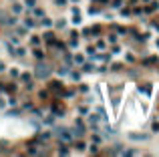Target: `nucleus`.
I'll return each instance as SVG.
<instances>
[{"label":"nucleus","mask_w":159,"mask_h":157,"mask_svg":"<svg viewBox=\"0 0 159 157\" xmlns=\"http://www.w3.org/2000/svg\"><path fill=\"white\" fill-rule=\"evenodd\" d=\"M43 26H53V20H50V18H44L43 20Z\"/></svg>","instance_id":"6"},{"label":"nucleus","mask_w":159,"mask_h":157,"mask_svg":"<svg viewBox=\"0 0 159 157\" xmlns=\"http://www.w3.org/2000/svg\"><path fill=\"white\" fill-rule=\"evenodd\" d=\"M12 10H14L16 14H18V12H20V10H22V8H20V4H14V6H12Z\"/></svg>","instance_id":"10"},{"label":"nucleus","mask_w":159,"mask_h":157,"mask_svg":"<svg viewBox=\"0 0 159 157\" xmlns=\"http://www.w3.org/2000/svg\"><path fill=\"white\" fill-rule=\"evenodd\" d=\"M75 147H77V151H83V149H85V143H83V141H77V143H75Z\"/></svg>","instance_id":"4"},{"label":"nucleus","mask_w":159,"mask_h":157,"mask_svg":"<svg viewBox=\"0 0 159 157\" xmlns=\"http://www.w3.org/2000/svg\"><path fill=\"white\" fill-rule=\"evenodd\" d=\"M65 2H67V0H57V4H58V6H63Z\"/></svg>","instance_id":"14"},{"label":"nucleus","mask_w":159,"mask_h":157,"mask_svg":"<svg viewBox=\"0 0 159 157\" xmlns=\"http://www.w3.org/2000/svg\"><path fill=\"white\" fill-rule=\"evenodd\" d=\"M85 71H87V73L95 71V65H91V62H87V65H85Z\"/></svg>","instance_id":"5"},{"label":"nucleus","mask_w":159,"mask_h":157,"mask_svg":"<svg viewBox=\"0 0 159 157\" xmlns=\"http://www.w3.org/2000/svg\"><path fill=\"white\" fill-rule=\"evenodd\" d=\"M34 14H36V16H43L44 12H43V10H40V8H34Z\"/></svg>","instance_id":"11"},{"label":"nucleus","mask_w":159,"mask_h":157,"mask_svg":"<svg viewBox=\"0 0 159 157\" xmlns=\"http://www.w3.org/2000/svg\"><path fill=\"white\" fill-rule=\"evenodd\" d=\"M24 26H26V28H28V26L32 28V26H34V20H30V16H26V18H24Z\"/></svg>","instance_id":"2"},{"label":"nucleus","mask_w":159,"mask_h":157,"mask_svg":"<svg viewBox=\"0 0 159 157\" xmlns=\"http://www.w3.org/2000/svg\"><path fill=\"white\" fill-rule=\"evenodd\" d=\"M57 135L63 141H72V131H68V129H57Z\"/></svg>","instance_id":"1"},{"label":"nucleus","mask_w":159,"mask_h":157,"mask_svg":"<svg viewBox=\"0 0 159 157\" xmlns=\"http://www.w3.org/2000/svg\"><path fill=\"white\" fill-rule=\"evenodd\" d=\"M34 4H36V2H34V0H26V6H30V8H32Z\"/></svg>","instance_id":"13"},{"label":"nucleus","mask_w":159,"mask_h":157,"mask_svg":"<svg viewBox=\"0 0 159 157\" xmlns=\"http://www.w3.org/2000/svg\"><path fill=\"white\" fill-rule=\"evenodd\" d=\"M48 75V69H43V65L39 67V77H46Z\"/></svg>","instance_id":"3"},{"label":"nucleus","mask_w":159,"mask_h":157,"mask_svg":"<svg viewBox=\"0 0 159 157\" xmlns=\"http://www.w3.org/2000/svg\"><path fill=\"white\" fill-rule=\"evenodd\" d=\"M57 75H67V69H57Z\"/></svg>","instance_id":"12"},{"label":"nucleus","mask_w":159,"mask_h":157,"mask_svg":"<svg viewBox=\"0 0 159 157\" xmlns=\"http://www.w3.org/2000/svg\"><path fill=\"white\" fill-rule=\"evenodd\" d=\"M0 71H4V65H2V62H0Z\"/></svg>","instance_id":"15"},{"label":"nucleus","mask_w":159,"mask_h":157,"mask_svg":"<svg viewBox=\"0 0 159 157\" xmlns=\"http://www.w3.org/2000/svg\"><path fill=\"white\" fill-rule=\"evenodd\" d=\"M87 54H93V57H95V47H89L87 48Z\"/></svg>","instance_id":"9"},{"label":"nucleus","mask_w":159,"mask_h":157,"mask_svg":"<svg viewBox=\"0 0 159 157\" xmlns=\"http://www.w3.org/2000/svg\"><path fill=\"white\" fill-rule=\"evenodd\" d=\"M58 153H63V155H67V153H68V149H65L63 145H61V147H58Z\"/></svg>","instance_id":"8"},{"label":"nucleus","mask_w":159,"mask_h":157,"mask_svg":"<svg viewBox=\"0 0 159 157\" xmlns=\"http://www.w3.org/2000/svg\"><path fill=\"white\" fill-rule=\"evenodd\" d=\"M65 26H67V22H65V20H61V22H57V28H65Z\"/></svg>","instance_id":"7"}]
</instances>
